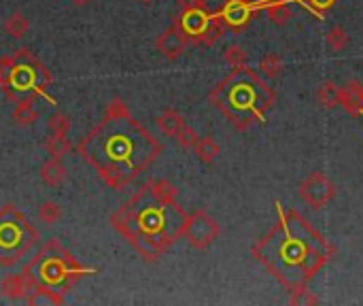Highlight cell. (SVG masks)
<instances>
[{"label": "cell", "mask_w": 363, "mask_h": 306, "mask_svg": "<svg viewBox=\"0 0 363 306\" xmlns=\"http://www.w3.org/2000/svg\"><path fill=\"white\" fill-rule=\"evenodd\" d=\"M39 217L43 224L47 226H53L62 219V209L58 207L56 202H43L41 207H39Z\"/></svg>", "instance_id": "cell-27"}, {"label": "cell", "mask_w": 363, "mask_h": 306, "mask_svg": "<svg viewBox=\"0 0 363 306\" xmlns=\"http://www.w3.org/2000/svg\"><path fill=\"white\" fill-rule=\"evenodd\" d=\"M39 174H41V179H43L45 185L58 187V185H62L64 179H66V168H64V164H62L60 158H51V155H49V160H45L43 166L39 168Z\"/></svg>", "instance_id": "cell-15"}, {"label": "cell", "mask_w": 363, "mask_h": 306, "mask_svg": "<svg viewBox=\"0 0 363 306\" xmlns=\"http://www.w3.org/2000/svg\"><path fill=\"white\" fill-rule=\"evenodd\" d=\"M260 70H262V75H264V77H268V79H276V77H281V75H283V70H285V62H283V58H281L279 53L270 51V53H266V56L260 60Z\"/></svg>", "instance_id": "cell-21"}, {"label": "cell", "mask_w": 363, "mask_h": 306, "mask_svg": "<svg viewBox=\"0 0 363 306\" xmlns=\"http://www.w3.org/2000/svg\"><path fill=\"white\" fill-rule=\"evenodd\" d=\"M300 198L312 209H325L336 198V185L325 172H310L298 187Z\"/></svg>", "instance_id": "cell-10"}, {"label": "cell", "mask_w": 363, "mask_h": 306, "mask_svg": "<svg viewBox=\"0 0 363 306\" xmlns=\"http://www.w3.org/2000/svg\"><path fill=\"white\" fill-rule=\"evenodd\" d=\"M257 3H249V0H225V5L219 9V18L225 26V30L242 32L257 13Z\"/></svg>", "instance_id": "cell-11"}, {"label": "cell", "mask_w": 363, "mask_h": 306, "mask_svg": "<svg viewBox=\"0 0 363 306\" xmlns=\"http://www.w3.org/2000/svg\"><path fill=\"white\" fill-rule=\"evenodd\" d=\"M249 3H257V0H249Z\"/></svg>", "instance_id": "cell-34"}, {"label": "cell", "mask_w": 363, "mask_h": 306, "mask_svg": "<svg viewBox=\"0 0 363 306\" xmlns=\"http://www.w3.org/2000/svg\"><path fill=\"white\" fill-rule=\"evenodd\" d=\"M289 302L291 304H306V306H312V304H319V295L314 291L308 289V285H302L293 291H289Z\"/></svg>", "instance_id": "cell-26"}, {"label": "cell", "mask_w": 363, "mask_h": 306, "mask_svg": "<svg viewBox=\"0 0 363 306\" xmlns=\"http://www.w3.org/2000/svg\"><path fill=\"white\" fill-rule=\"evenodd\" d=\"M28 30H30V22H28V18L24 15V13H11L7 20H5V32L9 34V37H13V39H22V37H26L28 34Z\"/></svg>", "instance_id": "cell-20"}, {"label": "cell", "mask_w": 363, "mask_h": 306, "mask_svg": "<svg viewBox=\"0 0 363 306\" xmlns=\"http://www.w3.org/2000/svg\"><path fill=\"white\" fill-rule=\"evenodd\" d=\"M177 141H179L181 147L193 149V145H196V141H198V134H196V130H193L191 126H185V130L177 136Z\"/></svg>", "instance_id": "cell-30"}, {"label": "cell", "mask_w": 363, "mask_h": 306, "mask_svg": "<svg viewBox=\"0 0 363 306\" xmlns=\"http://www.w3.org/2000/svg\"><path fill=\"white\" fill-rule=\"evenodd\" d=\"M302 5H306L310 11H314V13H319V15H323L327 9H331L333 5H336V0H300Z\"/></svg>", "instance_id": "cell-29"}, {"label": "cell", "mask_w": 363, "mask_h": 306, "mask_svg": "<svg viewBox=\"0 0 363 306\" xmlns=\"http://www.w3.org/2000/svg\"><path fill=\"white\" fill-rule=\"evenodd\" d=\"M39 241V230L15 207L5 204L0 209V266H15Z\"/></svg>", "instance_id": "cell-7"}, {"label": "cell", "mask_w": 363, "mask_h": 306, "mask_svg": "<svg viewBox=\"0 0 363 306\" xmlns=\"http://www.w3.org/2000/svg\"><path fill=\"white\" fill-rule=\"evenodd\" d=\"M22 272L28 279L30 287H47L64 293L72 289L85 274L96 272V268L81 266L60 241L51 238L41 247V251L28 262Z\"/></svg>", "instance_id": "cell-5"}, {"label": "cell", "mask_w": 363, "mask_h": 306, "mask_svg": "<svg viewBox=\"0 0 363 306\" xmlns=\"http://www.w3.org/2000/svg\"><path fill=\"white\" fill-rule=\"evenodd\" d=\"M187 45H189V39L177 22L155 39V49L170 62L179 60L187 51Z\"/></svg>", "instance_id": "cell-12"}, {"label": "cell", "mask_w": 363, "mask_h": 306, "mask_svg": "<svg viewBox=\"0 0 363 306\" xmlns=\"http://www.w3.org/2000/svg\"><path fill=\"white\" fill-rule=\"evenodd\" d=\"M26 302L30 306H56V304H64V293L47 287H30L26 293Z\"/></svg>", "instance_id": "cell-16"}, {"label": "cell", "mask_w": 363, "mask_h": 306, "mask_svg": "<svg viewBox=\"0 0 363 306\" xmlns=\"http://www.w3.org/2000/svg\"><path fill=\"white\" fill-rule=\"evenodd\" d=\"M223 60H225V64H229L231 68H245V66H249V56H247V51L242 49L240 45H229V47H225Z\"/></svg>", "instance_id": "cell-25"}, {"label": "cell", "mask_w": 363, "mask_h": 306, "mask_svg": "<svg viewBox=\"0 0 363 306\" xmlns=\"http://www.w3.org/2000/svg\"><path fill=\"white\" fill-rule=\"evenodd\" d=\"M279 219L251 249L253 257L287 289L308 285L310 279L333 257L329 241L293 209L276 204Z\"/></svg>", "instance_id": "cell-3"}, {"label": "cell", "mask_w": 363, "mask_h": 306, "mask_svg": "<svg viewBox=\"0 0 363 306\" xmlns=\"http://www.w3.org/2000/svg\"><path fill=\"white\" fill-rule=\"evenodd\" d=\"M141 3H143V5H151V3H153V0H141Z\"/></svg>", "instance_id": "cell-33"}, {"label": "cell", "mask_w": 363, "mask_h": 306, "mask_svg": "<svg viewBox=\"0 0 363 306\" xmlns=\"http://www.w3.org/2000/svg\"><path fill=\"white\" fill-rule=\"evenodd\" d=\"M155 124H158V128H160L166 136H172V139H177V136L185 130V126H187L185 117H183L179 111H174V109L162 111V113L158 115Z\"/></svg>", "instance_id": "cell-14"}, {"label": "cell", "mask_w": 363, "mask_h": 306, "mask_svg": "<svg viewBox=\"0 0 363 306\" xmlns=\"http://www.w3.org/2000/svg\"><path fill=\"white\" fill-rule=\"evenodd\" d=\"M0 289H3V295L9 300H22V298H26L30 285H28V279L24 276V272H20V274L7 276L3 281V285H0Z\"/></svg>", "instance_id": "cell-17"}, {"label": "cell", "mask_w": 363, "mask_h": 306, "mask_svg": "<svg viewBox=\"0 0 363 306\" xmlns=\"http://www.w3.org/2000/svg\"><path fill=\"white\" fill-rule=\"evenodd\" d=\"M177 198L179 189L170 181H149L110 215V226L145 262H158L185 234L189 215Z\"/></svg>", "instance_id": "cell-2"}, {"label": "cell", "mask_w": 363, "mask_h": 306, "mask_svg": "<svg viewBox=\"0 0 363 306\" xmlns=\"http://www.w3.org/2000/svg\"><path fill=\"white\" fill-rule=\"evenodd\" d=\"M208 98L240 132L255 124H266V115L276 102L274 89L249 66L231 68V72L212 87Z\"/></svg>", "instance_id": "cell-4"}, {"label": "cell", "mask_w": 363, "mask_h": 306, "mask_svg": "<svg viewBox=\"0 0 363 306\" xmlns=\"http://www.w3.org/2000/svg\"><path fill=\"white\" fill-rule=\"evenodd\" d=\"M70 3H72L75 7H85V5L91 3V0H70Z\"/></svg>", "instance_id": "cell-32"}, {"label": "cell", "mask_w": 363, "mask_h": 306, "mask_svg": "<svg viewBox=\"0 0 363 306\" xmlns=\"http://www.w3.org/2000/svg\"><path fill=\"white\" fill-rule=\"evenodd\" d=\"M325 43H327V47L331 49V51H344L348 45H350V37H348V32L342 28V26H333V28H329L327 30V34H325Z\"/></svg>", "instance_id": "cell-24"}, {"label": "cell", "mask_w": 363, "mask_h": 306, "mask_svg": "<svg viewBox=\"0 0 363 306\" xmlns=\"http://www.w3.org/2000/svg\"><path fill=\"white\" fill-rule=\"evenodd\" d=\"M317 100L323 109H336L338 107V100H340V87L331 81L323 83L317 89Z\"/></svg>", "instance_id": "cell-22"}, {"label": "cell", "mask_w": 363, "mask_h": 306, "mask_svg": "<svg viewBox=\"0 0 363 306\" xmlns=\"http://www.w3.org/2000/svg\"><path fill=\"white\" fill-rule=\"evenodd\" d=\"M183 32L187 34L189 43L212 47L221 41L225 34V26L219 18V13H208V9H193V11H181V15L174 20Z\"/></svg>", "instance_id": "cell-8"}, {"label": "cell", "mask_w": 363, "mask_h": 306, "mask_svg": "<svg viewBox=\"0 0 363 306\" xmlns=\"http://www.w3.org/2000/svg\"><path fill=\"white\" fill-rule=\"evenodd\" d=\"M181 11H193V9H208V0H177Z\"/></svg>", "instance_id": "cell-31"}, {"label": "cell", "mask_w": 363, "mask_h": 306, "mask_svg": "<svg viewBox=\"0 0 363 306\" xmlns=\"http://www.w3.org/2000/svg\"><path fill=\"white\" fill-rule=\"evenodd\" d=\"M193 151H196L200 162L212 164L217 160V155L221 153V147H219V143L212 136H198V141L193 145Z\"/></svg>", "instance_id": "cell-19"}, {"label": "cell", "mask_w": 363, "mask_h": 306, "mask_svg": "<svg viewBox=\"0 0 363 306\" xmlns=\"http://www.w3.org/2000/svg\"><path fill=\"white\" fill-rule=\"evenodd\" d=\"M338 107H342L348 115L359 117L363 115V83L348 81L344 87H340V100Z\"/></svg>", "instance_id": "cell-13"}, {"label": "cell", "mask_w": 363, "mask_h": 306, "mask_svg": "<svg viewBox=\"0 0 363 306\" xmlns=\"http://www.w3.org/2000/svg\"><path fill=\"white\" fill-rule=\"evenodd\" d=\"M39 117H41V113L34 109V100H22L13 109V122L18 126H22V128H28V126L37 124Z\"/></svg>", "instance_id": "cell-18"}, {"label": "cell", "mask_w": 363, "mask_h": 306, "mask_svg": "<svg viewBox=\"0 0 363 306\" xmlns=\"http://www.w3.org/2000/svg\"><path fill=\"white\" fill-rule=\"evenodd\" d=\"M219 224L217 219L206 213L204 209H196L189 217H187V226H185V234L187 236V243L198 249V251H206L217 238H219Z\"/></svg>", "instance_id": "cell-9"}, {"label": "cell", "mask_w": 363, "mask_h": 306, "mask_svg": "<svg viewBox=\"0 0 363 306\" xmlns=\"http://www.w3.org/2000/svg\"><path fill=\"white\" fill-rule=\"evenodd\" d=\"M47 128H49L51 134H68L70 132V120H68V115H64L62 111H58V113H53L49 117Z\"/></svg>", "instance_id": "cell-28"}, {"label": "cell", "mask_w": 363, "mask_h": 306, "mask_svg": "<svg viewBox=\"0 0 363 306\" xmlns=\"http://www.w3.org/2000/svg\"><path fill=\"white\" fill-rule=\"evenodd\" d=\"M51 83L49 68L26 47L0 60V89L13 102L37 100L47 94Z\"/></svg>", "instance_id": "cell-6"}, {"label": "cell", "mask_w": 363, "mask_h": 306, "mask_svg": "<svg viewBox=\"0 0 363 306\" xmlns=\"http://www.w3.org/2000/svg\"><path fill=\"white\" fill-rule=\"evenodd\" d=\"M77 151L110 189H124L162 155L164 147L130 113L126 102L115 98Z\"/></svg>", "instance_id": "cell-1"}, {"label": "cell", "mask_w": 363, "mask_h": 306, "mask_svg": "<svg viewBox=\"0 0 363 306\" xmlns=\"http://www.w3.org/2000/svg\"><path fill=\"white\" fill-rule=\"evenodd\" d=\"M45 149H47V153L51 158H60L62 160L72 149V145L68 141V134H51L49 132V139L45 141Z\"/></svg>", "instance_id": "cell-23"}]
</instances>
